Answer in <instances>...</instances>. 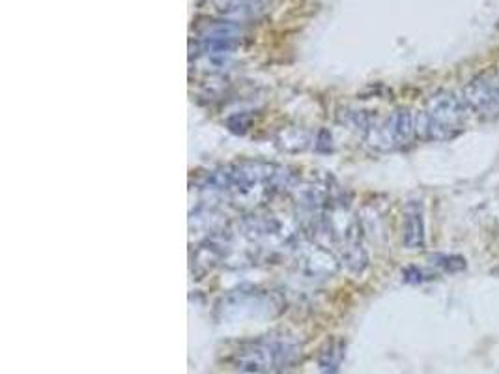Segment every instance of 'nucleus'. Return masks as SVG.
<instances>
[{
    "instance_id": "8",
    "label": "nucleus",
    "mask_w": 499,
    "mask_h": 374,
    "mask_svg": "<svg viewBox=\"0 0 499 374\" xmlns=\"http://www.w3.org/2000/svg\"><path fill=\"white\" fill-rule=\"evenodd\" d=\"M342 359V345L340 342H331L326 350L320 354V370L324 374H335Z\"/></svg>"
},
{
    "instance_id": "6",
    "label": "nucleus",
    "mask_w": 499,
    "mask_h": 374,
    "mask_svg": "<svg viewBox=\"0 0 499 374\" xmlns=\"http://www.w3.org/2000/svg\"><path fill=\"white\" fill-rule=\"evenodd\" d=\"M402 241L408 249L425 247V210L419 201H408L402 210Z\"/></svg>"
},
{
    "instance_id": "1",
    "label": "nucleus",
    "mask_w": 499,
    "mask_h": 374,
    "mask_svg": "<svg viewBox=\"0 0 499 374\" xmlns=\"http://www.w3.org/2000/svg\"><path fill=\"white\" fill-rule=\"evenodd\" d=\"M467 107L462 98L439 90L428 98L425 111L417 118V133L428 140H451L464 131Z\"/></svg>"
},
{
    "instance_id": "9",
    "label": "nucleus",
    "mask_w": 499,
    "mask_h": 374,
    "mask_svg": "<svg viewBox=\"0 0 499 374\" xmlns=\"http://www.w3.org/2000/svg\"><path fill=\"white\" fill-rule=\"evenodd\" d=\"M432 264L445 269V272H449V274L466 269V260L462 257H453V255H436V257H432Z\"/></svg>"
},
{
    "instance_id": "4",
    "label": "nucleus",
    "mask_w": 499,
    "mask_h": 374,
    "mask_svg": "<svg viewBox=\"0 0 499 374\" xmlns=\"http://www.w3.org/2000/svg\"><path fill=\"white\" fill-rule=\"evenodd\" d=\"M279 173L273 165L266 163H241V165H228V167L215 171L208 178V184L213 189L222 191H244L256 189L258 185H270L277 180Z\"/></svg>"
},
{
    "instance_id": "2",
    "label": "nucleus",
    "mask_w": 499,
    "mask_h": 374,
    "mask_svg": "<svg viewBox=\"0 0 499 374\" xmlns=\"http://www.w3.org/2000/svg\"><path fill=\"white\" fill-rule=\"evenodd\" d=\"M300 348L290 339L267 337L245 345L234 356V367L245 374H270L294 363Z\"/></svg>"
},
{
    "instance_id": "5",
    "label": "nucleus",
    "mask_w": 499,
    "mask_h": 374,
    "mask_svg": "<svg viewBox=\"0 0 499 374\" xmlns=\"http://www.w3.org/2000/svg\"><path fill=\"white\" fill-rule=\"evenodd\" d=\"M462 100L467 111L483 120H494L499 116V72L486 69L473 77L464 88Z\"/></svg>"
},
{
    "instance_id": "3",
    "label": "nucleus",
    "mask_w": 499,
    "mask_h": 374,
    "mask_svg": "<svg viewBox=\"0 0 499 374\" xmlns=\"http://www.w3.org/2000/svg\"><path fill=\"white\" fill-rule=\"evenodd\" d=\"M363 133L366 145L374 150H399L415 139L417 118L410 109H399L382 120H371Z\"/></svg>"
},
{
    "instance_id": "7",
    "label": "nucleus",
    "mask_w": 499,
    "mask_h": 374,
    "mask_svg": "<svg viewBox=\"0 0 499 374\" xmlns=\"http://www.w3.org/2000/svg\"><path fill=\"white\" fill-rule=\"evenodd\" d=\"M221 13L236 17L255 15L266 8L267 0H211Z\"/></svg>"
}]
</instances>
